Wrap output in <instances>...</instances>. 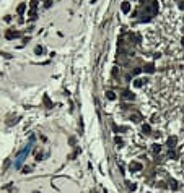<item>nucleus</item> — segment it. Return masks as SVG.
Returning <instances> with one entry per match:
<instances>
[{
    "label": "nucleus",
    "mask_w": 184,
    "mask_h": 193,
    "mask_svg": "<svg viewBox=\"0 0 184 193\" xmlns=\"http://www.w3.org/2000/svg\"><path fill=\"white\" fill-rule=\"evenodd\" d=\"M132 169H134V170H140L142 165H140V164H137V162H132V164H130V170H132Z\"/></svg>",
    "instance_id": "nucleus-1"
}]
</instances>
